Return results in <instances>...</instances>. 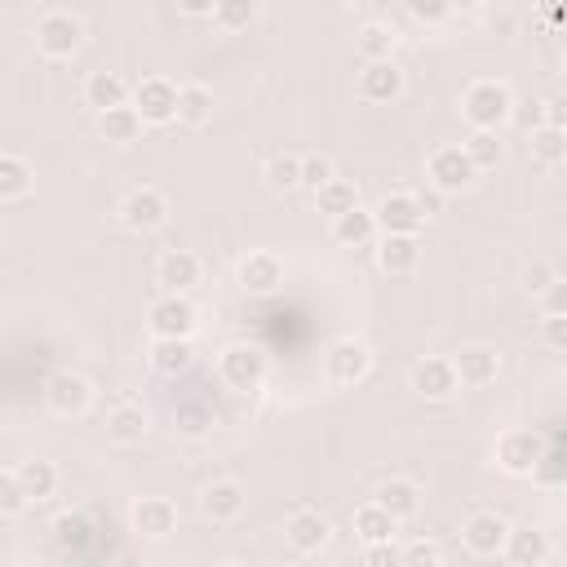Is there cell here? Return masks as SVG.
Here are the masks:
<instances>
[{
	"label": "cell",
	"instance_id": "cell-5",
	"mask_svg": "<svg viewBox=\"0 0 567 567\" xmlns=\"http://www.w3.org/2000/svg\"><path fill=\"white\" fill-rule=\"evenodd\" d=\"M81 41H85V28H81L76 14H67V10L41 14V23H36V50L45 58H72L81 50Z\"/></svg>",
	"mask_w": 567,
	"mask_h": 567
},
{
	"label": "cell",
	"instance_id": "cell-49",
	"mask_svg": "<svg viewBox=\"0 0 567 567\" xmlns=\"http://www.w3.org/2000/svg\"><path fill=\"white\" fill-rule=\"evenodd\" d=\"M545 125L549 129H567V103L554 94V98H545Z\"/></svg>",
	"mask_w": 567,
	"mask_h": 567
},
{
	"label": "cell",
	"instance_id": "cell-27",
	"mask_svg": "<svg viewBox=\"0 0 567 567\" xmlns=\"http://www.w3.org/2000/svg\"><path fill=\"white\" fill-rule=\"evenodd\" d=\"M129 85H125V76H116V72H94L89 81H85V103L94 107V111H107V107H120V103H129Z\"/></svg>",
	"mask_w": 567,
	"mask_h": 567
},
{
	"label": "cell",
	"instance_id": "cell-24",
	"mask_svg": "<svg viewBox=\"0 0 567 567\" xmlns=\"http://www.w3.org/2000/svg\"><path fill=\"white\" fill-rule=\"evenodd\" d=\"M373 235H377V217H373V208H364V204H355V208H346V213L333 217V239L346 244V248H360V244H368Z\"/></svg>",
	"mask_w": 567,
	"mask_h": 567
},
{
	"label": "cell",
	"instance_id": "cell-26",
	"mask_svg": "<svg viewBox=\"0 0 567 567\" xmlns=\"http://www.w3.org/2000/svg\"><path fill=\"white\" fill-rule=\"evenodd\" d=\"M191 360H195L191 338H156V342H151V368H156V373H164V377L186 373V368H191Z\"/></svg>",
	"mask_w": 567,
	"mask_h": 567
},
{
	"label": "cell",
	"instance_id": "cell-1",
	"mask_svg": "<svg viewBox=\"0 0 567 567\" xmlns=\"http://www.w3.org/2000/svg\"><path fill=\"white\" fill-rule=\"evenodd\" d=\"M514 111V94L501 81H474L461 94V116L470 120V129H501Z\"/></svg>",
	"mask_w": 567,
	"mask_h": 567
},
{
	"label": "cell",
	"instance_id": "cell-42",
	"mask_svg": "<svg viewBox=\"0 0 567 567\" xmlns=\"http://www.w3.org/2000/svg\"><path fill=\"white\" fill-rule=\"evenodd\" d=\"M329 178H338L333 160H329V156H307V160H302V178H298V186H307V191L315 195V191H320Z\"/></svg>",
	"mask_w": 567,
	"mask_h": 567
},
{
	"label": "cell",
	"instance_id": "cell-2",
	"mask_svg": "<svg viewBox=\"0 0 567 567\" xmlns=\"http://www.w3.org/2000/svg\"><path fill=\"white\" fill-rule=\"evenodd\" d=\"M217 382H222L226 391H235V395L261 391V382H266V355H261L257 346H248V342L226 346V351L217 355Z\"/></svg>",
	"mask_w": 567,
	"mask_h": 567
},
{
	"label": "cell",
	"instance_id": "cell-46",
	"mask_svg": "<svg viewBox=\"0 0 567 567\" xmlns=\"http://www.w3.org/2000/svg\"><path fill=\"white\" fill-rule=\"evenodd\" d=\"M364 563H368V567H395V563H399L395 541H373V545H364Z\"/></svg>",
	"mask_w": 567,
	"mask_h": 567
},
{
	"label": "cell",
	"instance_id": "cell-18",
	"mask_svg": "<svg viewBox=\"0 0 567 567\" xmlns=\"http://www.w3.org/2000/svg\"><path fill=\"white\" fill-rule=\"evenodd\" d=\"M244 505H248V496H244V488H239L235 479H213V483L200 492V510H204V518H213V523H235V518L244 514Z\"/></svg>",
	"mask_w": 567,
	"mask_h": 567
},
{
	"label": "cell",
	"instance_id": "cell-19",
	"mask_svg": "<svg viewBox=\"0 0 567 567\" xmlns=\"http://www.w3.org/2000/svg\"><path fill=\"white\" fill-rule=\"evenodd\" d=\"M399 94H404V72L391 58L364 63V72H360V98L364 103H395Z\"/></svg>",
	"mask_w": 567,
	"mask_h": 567
},
{
	"label": "cell",
	"instance_id": "cell-37",
	"mask_svg": "<svg viewBox=\"0 0 567 567\" xmlns=\"http://www.w3.org/2000/svg\"><path fill=\"white\" fill-rule=\"evenodd\" d=\"M355 50L364 54V63H382L395 54V32L386 23H364L360 36H355Z\"/></svg>",
	"mask_w": 567,
	"mask_h": 567
},
{
	"label": "cell",
	"instance_id": "cell-16",
	"mask_svg": "<svg viewBox=\"0 0 567 567\" xmlns=\"http://www.w3.org/2000/svg\"><path fill=\"white\" fill-rule=\"evenodd\" d=\"M156 279L164 293H191L200 284V257L191 248H169L160 261H156Z\"/></svg>",
	"mask_w": 567,
	"mask_h": 567
},
{
	"label": "cell",
	"instance_id": "cell-36",
	"mask_svg": "<svg viewBox=\"0 0 567 567\" xmlns=\"http://www.w3.org/2000/svg\"><path fill=\"white\" fill-rule=\"evenodd\" d=\"M532 160L545 169H558L567 160V129H549V125L532 129Z\"/></svg>",
	"mask_w": 567,
	"mask_h": 567
},
{
	"label": "cell",
	"instance_id": "cell-40",
	"mask_svg": "<svg viewBox=\"0 0 567 567\" xmlns=\"http://www.w3.org/2000/svg\"><path fill=\"white\" fill-rule=\"evenodd\" d=\"M28 505L32 501H28L23 483H19V474L14 470H0V518H19Z\"/></svg>",
	"mask_w": 567,
	"mask_h": 567
},
{
	"label": "cell",
	"instance_id": "cell-41",
	"mask_svg": "<svg viewBox=\"0 0 567 567\" xmlns=\"http://www.w3.org/2000/svg\"><path fill=\"white\" fill-rule=\"evenodd\" d=\"M54 536H58V545H63L67 554H81V549H85V536H89V518H85V514H63V518L54 523Z\"/></svg>",
	"mask_w": 567,
	"mask_h": 567
},
{
	"label": "cell",
	"instance_id": "cell-31",
	"mask_svg": "<svg viewBox=\"0 0 567 567\" xmlns=\"http://www.w3.org/2000/svg\"><path fill=\"white\" fill-rule=\"evenodd\" d=\"M377 505H386L399 523H408V518H417V510H421V492H417V483H408V479H386L382 492H377Z\"/></svg>",
	"mask_w": 567,
	"mask_h": 567
},
{
	"label": "cell",
	"instance_id": "cell-33",
	"mask_svg": "<svg viewBox=\"0 0 567 567\" xmlns=\"http://www.w3.org/2000/svg\"><path fill=\"white\" fill-rule=\"evenodd\" d=\"M36 173L23 156H0V204H10V200H23L32 191Z\"/></svg>",
	"mask_w": 567,
	"mask_h": 567
},
{
	"label": "cell",
	"instance_id": "cell-43",
	"mask_svg": "<svg viewBox=\"0 0 567 567\" xmlns=\"http://www.w3.org/2000/svg\"><path fill=\"white\" fill-rule=\"evenodd\" d=\"M208 426H213V413H208L204 404H178V430H182V435L200 439Z\"/></svg>",
	"mask_w": 567,
	"mask_h": 567
},
{
	"label": "cell",
	"instance_id": "cell-3",
	"mask_svg": "<svg viewBox=\"0 0 567 567\" xmlns=\"http://www.w3.org/2000/svg\"><path fill=\"white\" fill-rule=\"evenodd\" d=\"M368 373H373V351L360 338H338L324 351V377L333 386H360Z\"/></svg>",
	"mask_w": 567,
	"mask_h": 567
},
{
	"label": "cell",
	"instance_id": "cell-23",
	"mask_svg": "<svg viewBox=\"0 0 567 567\" xmlns=\"http://www.w3.org/2000/svg\"><path fill=\"white\" fill-rule=\"evenodd\" d=\"M98 133H103L111 147H133V142L142 138V116H138L129 103L107 107V111H98Z\"/></svg>",
	"mask_w": 567,
	"mask_h": 567
},
{
	"label": "cell",
	"instance_id": "cell-25",
	"mask_svg": "<svg viewBox=\"0 0 567 567\" xmlns=\"http://www.w3.org/2000/svg\"><path fill=\"white\" fill-rule=\"evenodd\" d=\"M107 439L111 443H125V448L142 443L147 439V413H142V404H116L111 417H107Z\"/></svg>",
	"mask_w": 567,
	"mask_h": 567
},
{
	"label": "cell",
	"instance_id": "cell-15",
	"mask_svg": "<svg viewBox=\"0 0 567 567\" xmlns=\"http://www.w3.org/2000/svg\"><path fill=\"white\" fill-rule=\"evenodd\" d=\"M452 373H457L461 386H474V391L479 386H492L501 377V355L492 346H461L452 355Z\"/></svg>",
	"mask_w": 567,
	"mask_h": 567
},
{
	"label": "cell",
	"instance_id": "cell-35",
	"mask_svg": "<svg viewBox=\"0 0 567 567\" xmlns=\"http://www.w3.org/2000/svg\"><path fill=\"white\" fill-rule=\"evenodd\" d=\"M360 204V191H355V182H346V178H329L320 191H315V208L333 222L338 213H346V208H355Z\"/></svg>",
	"mask_w": 567,
	"mask_h": 567
},
{
	"label": "cell",
	"instance_id": "cell-44",
	"mask_svg": "<svg viewBox=\"0 0 567 567\" xmlns=\"http://www.w3.org/2000/svg\"><path fill=\"white\" fill-rule=\"evenodd\" d=\"M408 10H413V19H417V23L439 28V23L452 14V0H408Z\"/></svg>",
	"mask_w": 567,
	"mask_h": 567
},
{
	"label": "cell",
	"instance_id": "cell-17",
	"mask_svg": "<svg viewBox=\"0 0 567 567\" xmlns=\"http://www.w3.org/2000/svg\"><path fill=\"white\" fill-rule=\"evenodd\" d=\"M536 452H541V439L532 435V430H505L501 439H496V466L505 470V474H532V466H536Z\"/></svg>",
	"mask_w": 567,
	"mask_h": 567
},
{
	"label": "cell",
	"instance_id": "cell-47",
	"mask_svg": "<svg viewBox=\"0 0 567 567\" xmlns=\"http://www.w3.org/2000/svg\"><path fill=\"white\" fill-rule=\"evenodd\" d=\"M399 563H443V549L430 541H413L408 549H399Z\"/></svg>",
	"mask_w": 567,
	"mask_h": 567
},
{
	"label": "cell",
	"instance_id": "cell-28",
	"mask_svg": "<svg viewBox=\"0 0 567 567\" xmlns=\"http://www.w3.org/2000/svg\"><path fill=\"white\" fill-rule=\"evenodd\" d=\"M395 532H399V518L386 510V505H360L355 510V536L364 541V545H373V541H395Z\"/></svg>",
	"mask_w": 567,
	"mask_h": 567
},
{
	"label": "cell",
	"instance_id": "cell-12",
	"mask_svg": "<svg viewBox=\"0 0 567 567\" xmlns=\"http://www.w3.org/2000/svg\"><path fill=\"white\" fill-rule=\"evenodd\" d=\"M235 279H239L244 298H270V293H279V284H284V261L275 253H248L239 261Z\"/></svg>",
	"mask_w": 567,
	"mask_h": 567
},
{
	"label": "cell",
	"instance_id": "cell-39",
	"mask_svg": "<svg viewBox=\"0 0 567 567\" xmlns=\"http://www.w3.org/2000/svg\"><path fill=\"white\" fill-rule=\"evenodd\" d=\"M298 178H302V160L289 156V151H275L266 160V186L270 191H298Z\"/></svg>",
	"mask_w": 567,
	"mask_h": 567
},
{
	"label": "cell",
	"instance_id": "cell-29",
	"mask_svg": "<svg viewBox=\"0 0 567 567\" xmlns=\"http://www.w3.org/2000/svg\"><path fill=\"white\" fill-rule=\"evenodd\" d=\"M213 89L208 85H178V120L182 125H191V129H200V125H208L213 120Z\"/></svg>",
	"mask_w": 567,
	"mask_h": 567
},
{
	"label": "cell",
	"instance_id": "cell-51",
	"mask_svg": "<svg viewBox=\"0 0 567 567\" xmlns=\"http://www.w3.org/2000/svg\"><path fill=\"white\" fill-rule=\"evenodd\" d=\"M483 0H452V10H479Z\"/></svg>",
	"mask_w": 567,
	"mask_h": 567
},
{
	"label": "cell",
	"instance_id": "cell-48",
	"mask_svg": "<svg viewBox=\"0 0 567 567\" xmlns=\"http://www.w3.org/2000/svg\"><path fill=\"white\" fill-rule=\"evenodd\" d=\"M545 342H549L554 351L567 346V315H545Z\"/></svg>",
	"mask_w": 567,
	"mask_h": 567
},
{
	"label": "cell",
	"instance_id": "cell-7",
	"mask_svg": "<svg viewBox=\"0 0 567 567\" xmlns=\"http://www.w3.org/2000/svg\"><path fill=\"white\" fill-rule=\"evenodd\" d=\"M129 98H133V111L142 116V125H173L178 120V85L164 76H147Z\"/></svg>",
	"mask_w": 567,
	"mask_h": 567
},
{
	"label": "cell",
	"instance_id": "cell-45",
	"mask_svg": "<svg viewBox=\"0 0 567 567\" xmlns=\"http://www.w3.org/2000/svg\"><path fill=\"white\" fill-rule=\"evenodd\" d=\"M541 293H545V302H541V307H545V315H567V279H558V275H554Z\"/></svg>",
	"mask_w": 567,
	"mask_h": 567
},
{
	"label": "cell",
	"instance_id": "cell-11",
	"mask_svg": "<svg viewBox=\"0 0 567 567\" xmlns=\"http://www.w3.org/2000/svg\"><path fill=\"white\" fill-rule=\"evenodd\" d=\"M505 536H510V523L496 514V510H474L461 527V541L474 558H496L505 549Z\"/></svg>",
	"mask_w": 567,
	"mask_h": 567
},
{
	"label": "cell",
	"instance_id": "cell-13",
	"mask_svg": "<svg viewBox=\"0 0 567 567\" xmlns=\"http://www.w3.org/2000/svg\"><path fill=\"white\" fill-rule=\"evenodd\" d=\"M89 399H94V386L81 373H72V368H63V373H54L45 382V404L58 417H81L89 408Z\"/></svg>",
	"mask_w": 567,
	"mask_h": 567
},
{
	"label": "cell",
	"instance_id": "cell-10",
	"mask_svg": "<svg viewBox=\"0 0 567 567\" xmlns=\"http://www.w3.org/2000/svg\"><path fill=\"white\" fill-rule=\"evenodd\" d=\"M408 386H413L421 399H430V404H443V399H452V395L461 391V382H457V373H452V360H439V355L417 360L413 373H408Z\"/></svg>",
	"mask_w": 567,
	"mask_h": 567
},
{
	"label": "cell",
	"instance_id": "cell-20",
	"mask_svg": "<svg viewBox=\"0 0 567 567\" xmlns=\"http://www.w3.org/2000/svg\"><path fill=\"white\" fill-rule=\"evenodd\" d=\"M329 532H333L329 518L315 510H298V514H289V523H284V536H289V545L298 554H320L329 545Z\"/></svg>",
	"mask_w": 567,
	"mask_h": 567
},
{
	"label": "cell",
	"instance_id": "cell-8",
	"mask_svg": "<svg viewBox=\"0 0 567 567\" xmlns=\"http://www.w3.org/2000/svg\"><path fill=\"white\" fill-rule=\"evenodd\" d=\"M373 217H377L382 235H417L421 222H426V204L417 195H408V191H391V195H382Z\"/></svg>",
	"mask_w": 567,
	"mask_h": 567
},
{
	"label": "cell",
	"instance_id": "cell-6",
	"mask_svg": "<svg viewBox=\"0 0 567 567\" xmlns=\"http://www.w3.org/2000/svg\"><path fill=\"white\" fill-rule=\"evenodd\" d=\"M426 178H430V186L439 191V195H461V191H470L474 186V164L466 160V151L461 147H439L435 156H430V164H426Z\"/></svg>",
	"mask_w": 567,
	"mask_h": 567
},
{
	"label": "cell",
	"instance_id": "cell-4",
	"mask_svg": "<svg viewBox=\"0 0 567 567\" xmlns=\"http://www.w3.org/2000/svg\"><path fill=\"white\" fill-rule=\"evenodd\" d=\"M147 324H151V338H195L200 315L186 293H160L147 311Z\"/></svg>",
	"mask_w": 567,
	"mask_h": 567
},
{
	"label": "cell",
	"instance_id": "cell-50",
	"mask_svg": "<svg viewBox=\"0 0 567 567\" xmlns=\"http://www.w3.org/2000/svg\"><path fill=\"white\" fill-rule=\"evenodd\" d=\"M213 6H217V0H178V10L186 19H213Z\"/></svg>",
	"mask_w": 567,
	"mask_h": 567
},
{
	"label": "cell",
	"instance_id": "cell-22",
	"mask_svg": "<svg viewBox=\"0 0 567 567\" xmlns=\"http://www.w3.org/2000/svg\"><path fill=\"white\" fill-rule=\"evenodd\" d=\"M501 554H505L514 567H541V563L549 558V536L536 532V527H510Z\"/></svg>",
	"mask_w": 567,
	"mask_h": 567
},
{
	"label": "cell",
	"instance_id": "cell-14",
	"mask_svg": "<svg viewBox=\"0 0 567 567\" xmlns=\"http://www.w3.org/2000/svg\"><path fill=\"white\" fill-rule=\"evenodd\" d=\"M129 523H133V532H138V536H147V541H164V536H173V532H178V505H173L169 496H142V501H133Z\"/></svg>",
	"mask_w": 567,
	"mask_h": 567
},
{
	"label": "cell",
	"instance_id": "cell-21",
	"mask_svg": "<svg viewBox=\"0 0 567 567\" xmlns=\"http://www.w3.org/2000/svg\"><path fill=\"white\" fill-rule=\"evenodd\" d=\"M377 266L386 275H413L421 266V239L417 235H382Z\"/></svg>",
	"mask_w": 567,
	"mask_h": 567
},
{
	"label": "cell",
	"instance_id": "cell-30",
	"mask_svg": "<svg viewBox=\"0 0 567 567\" xmlns=\"http://www.w3.org/2000/svg\"><path fill=\"white\" fill-rule=\"evenodd\" d=\"M19 483H23V492H28V501H50L54 492H58V466L54 461H23L19 470Z\"/></svg>",
	"mask_w": 567,
	"mask_h": 567
},
{
	"label": "cell",
	"instance_id": "cell-38",
	"mask_svg": "<svg viewBox=\"0 0 567 567\" xmlns=\"http://www.w3.org/2000/svg\"><path fill=\"white\" fill-rule=\"evenodd\" d=\"M257 19V0H217L213 6V23L222 32H248Z\"/></svg>",
	"mask_w": 567,
	"mask_h": 567
},
{
	"label": "cell",
	"instance_id": "cell-32",
	"mask_svg": "<svg viewBox=\"0 0 567 567\" xmlns=\"http://www.w3.org/2000/svg\"><path fill=\"white\" fill-rule=\"evenodd\" d=\"M461 151H466V160L474 164V173L496 169V164H501V156H505V147H501V129H474V133L461 142Z\"/></svg>",
	"mask_w": 567,
	"mask_h": 567
},
{
	"label": "cell",
	"instance_id": "cell-9",
	"mask_svg": "<svg viewBox=\"0 0 567 567\" xmlns=\"http://www.w3.org/2000/svg\"><path fill=\"white\" fill-rule=\"evenodd\" d=\"M120 222H125L129 231H138V235H151V231H160V226L169 222V200H164L156 186H138V191L125 195Z\"/></svg>",
	"mask_w": 567,
	"mask_h": 567
},
{
	"label": "cell",
	"instance_id": "cell-34",
	"mask_svg": "<svg viewBox=\"0 0 567 567\" xmlns=\"http://www.w3.org/2000/svg\"><path fill=\"white\" fill-rule=\"evenodd\" d=\"M532 479H536V483H545V488H554V492L567 483V461H563V443H558V435H549V443H541L536 466H532Z\"/></svg>",
	"mask_w": 567,
	"mask_h": 567
}]
</instances>
